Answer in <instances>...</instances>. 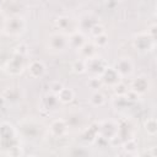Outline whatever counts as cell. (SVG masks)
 Returning a JSON list of instances; mask_svg holds the SVG:
<instances>
[{
    "label": "cell",
    "instance_id": "obj_1",
    "mask_svg": "<svg viewBox=\"0 0 157 157\" xmlns=\"http://www.w3.org/2000/svg\"><path fill=\"white\" fill-rule=\"evenodd\" d=\"M0 152L7 157H23L20 132L17 128L9 121L0 123Z\"/></svg>",
    "mask_w": 157,
    "mask_h": 157
},
{
    "label": "cell",
    "instance_id": "obj_2",
    "mask_svg": "<svg viewBox=\"0 0 157 157\" xmlns=\"http://www.w3.org/2000/svg\"><path fill=\"white\" fill-rule=\"evenodd\" d=\"M27 27V22L25 17L20 15H11V16H5L2 27H1V33L5 34L6 37L11 38H20Z\"/></svg>",
    "mask_w": 157,
    "mask_h": 157
},
{
    "label": "cell",
    "instance_id": "obj_3",
    "mask_svg": "<svg viewBox=\"0 0 157 157\" xmlns=\"http://www.w3.org/2000/svg\"><path fill=\"white\" fill-rule=\"evenodd\" d=\"M132 48L141 54H147L155 50L156 48V39H153L152 37H150L146 31H141L134 34L132 40H131Z\"/></svg>",
    "mask_w": 157,
    "mask_h": 157
},
{
    "label": "cell",
    "instance_id": "obj_4",
    "mask_svg": "<svg viewBox=\"0 0 157 157\" xmlns=\"http://www.w3.org/2000/svg\"><path fill=\"white\" fill-rule=\"evenodd\" d=\"M45 48L52 54H59L65 52L69 48L67 43V36L61 32H53L47 37Z\"/></svg>",
    "mask_w": 157,
    "mask_h": 157
},
{
    "label": "cell",
    "instance_id": "obj_5",
    "mask_svg": "<svg viewBox=\"0 0 157 157\" xmlns=\"http://www.w3.org/2000/svg\"><path fill=\"white\" fill-rule=\"evenodd\" d=\"M26 65H27V64L25 63V58L12 54L11 58H9V59L4 63V65H2V71H4L6 75L12 76V77L21 76V75L26 71Z\"/></svg>",
    "mask_w": 157,
    "mask_h": 157
},
{
    "label": "cell",
    "instance_id": "obj_6",
    "mask_svg": "<svg viewBox=\"0 0 157 157\" xmlns=\"http://www.w3.org/2000/svg\"><path fill=\"white\" fill-rule=\"evenodd\" d=\"M99 129V137L104 141H113L118 139V131H119V121L114 119H105L103 121L98 123Z\"/></svg>",
    "mask_w": 157,
    "mask_h": 157
},
{
    "label": "cell",
    "instance_id": "obj_7",
    "mask_svg": "<svg viewBox=\"0 0 157 157\" xmlns=\"http://www.w3.org/2000/svg\"><path fill=\"white\" fill-rule=\"evenodd\" d=\"M108 64L107 61L99 56V55H96L88 60H86V72L90 74V76H96V77H101L102 74L104 72V70L107 69Z\"/></svg>",
    "mask_w": 157,
    "mask_h": 157
},
{
    "label": "cell",
    "instance_id": "obj_8",
    "mask_svg": "<svg viewBox=\"0 0 157 157\" xmlns=\"http://www.w3.org/2000/svg\"><path fill=\"white\" fill-rule=\"evenodd\" d=\"M113 67H114L115 71L120 75V77L124 80V78H126V77H130V76L134 74L135 65H134V61L131 60L130 56L123 55V56H120V58L115 61V64H114Z\"/></svg>",
    "mask_w": 157,
    "mask_h": 157
},
{
    "label": "cell",
    "instance_id": "obj_9",
    "mask_svg": "<svg viewBox=\"0 0 157 157\" xmlns=\"http://www.w3.org/2000/svg\"><path fill=\"white\" fill-rule=\"evenodd\" d=\"M54 25L59 29V32L69 36L70 33L77 31V20H74L69 15H60L55 18Z\"/></svg>",
    "mask_w": 157,
    "mask_h": 157
},
{
    "label": "cell",
    "instance_id": "obj_10",
    "mask_svg": "<svg viewBox=\"0 0 157 157\" xmlns=\"http://www.w3.org/2000/svg\"><path fill=\"white\" fill-rule=\"evenodd\" d=\"M151 86L152 85H151L150 77L147 75H145V74H141V75H137L135 78L131 80V83H130L129 88L142 97L151 90Z\"/></svg>",
    "mask_w": 157,
    "mask_h": 157
},
{
    "label": "cell",
    "instance_id": "obj_11",
    "mask_svg": "<svg viewBox=\"0 0 157 157\" xmlns=\"http://www.w3.org/2000/svg\"><path fill=\"white\" fill-rule=\"evenodd\" d=\"M48 131L52 137L63 139V137H66V135L69 134V125L64 118H56L50 121Z\"/></svg>",
    "mask_w": 157,
    "mask_h": 157
},
{
    "label": "cell",
    "instance_id": "obj_12",
    "mask_svg": "<svg viewBox=\"0 0 157 157\" xmlns=\"http://www.w3.org/2000/svg\"><path fill=\"white\" fill-rule=\"evenodd\" d=\"M26 71L31 78H40L47 72V65L39 59H32L27 63Z\"/></svg>",
    "mask_w": 157,
    "mask_h": 157
},
{
    "label": "cell",
    "instance_id": "obj_13",
    "mask_svg": "<svg viewBox=\"0 0 157 157\" xmlns=\"http://www.w3.org/2000/svg\"><path fill=\"white\" fill-rule=\"evenodd\" d=\"M101 80H102V83L103 86L105 87H109V88H113L114 86H117L118 83H120L123 81V78L120 77V75L115 71V69L113 66H107V69L104 70V72L102 74L101 76Z\"/></svg>",
    "mask_w": 157,
    "mask_h": 157
},
{
    "label": "cell",
    "instance_id": "obj_14",
    "mask_svg": "<svg viewBox=\"0 0 157 157\" xmlns=\"http://www.w3.org/2000/svg\"><path fill=\"white\" fill-rule=\"evenodd\" d=\"M97 23H99V18L94 13H86L80 20H77V29L85 33V31L88 32Z\"/></svg>",
    "mask_w": 157,
    "mask_h": 157
},
{
    "label": "cell",
    "instance_id": "obj_15",
    "mask_svg": "<svg viewBox=\"0 0 157 157\" xmlns=\"http://www.w3.org/2000/svg\"><path fill=\"white\" fill-rule=\"evenodd\" d=\"M87 42L86 34L81 31H75L72 33H70L67 36V43H69V48L70 49H75L76 52Z\"/></svg>",
    "mask_w": 157,
    "mask_h": 157
},
{
    "label": "cell",
    "instance_id": "obj_16",
    "mask_svg": "<svg viewBox=\"0 0 157 157\" xmlns=\"http://www.w3.org/2000/svg\"><path fill=\"white\" fill-rule=\"evenodd\" d=\"M78 58L83 59V60H88L96 55H98V49L94 47V44L92 43V40H87L78 50H77Z\"/></svg>",
    "mask_w": 157,
    "mask_h": 157
},
{
    "label": "cell",
    "instance_id": "obj_17",
    "mask_svg": "<svg viewBox=\"0 0 157 157\" xmlns=\"http://www.w3.org/2000/svg\"><path fill=\"white\" fill-rule=\"evenodd\" d=\"M58 104H60V103H59L56 96L48 92L47 94L43 96V98H42V101H40V104H39V108H40L42 110H45V112L49 113V112L56 109Z\"/></svg>",
    "mask_w": 157,
    "mask_h": 157
},
{
    "label": "cell",
    "instance_id": "obj_18",
    "mask_svg": "<svg viewBox=\"0 0 157 157\" xmlns=\"http://www.w3.org/2000/svg\"><path fill=\"white\" fill-rule=\"evenodd\" d=\"M82 137H83V140H86L88 142H96L97 139L99 137L98 123H92L87 128H85L82 131Z\"/></svg>",
    "mask_w": 157,
    "mask_h": 157
},
{
    "label": "cell",
    "instance_id": "obj_19",
    "mask_svg": "<svg viewBox=\"0 0 157 157\" xmlns=\"http://www.w3.org/2000/svg\"><path fill=\"white\" fill-rule=\"evenodd\" d=\"M121 147H123L124 153L136 156V153L139 151V142L135 137H130V139H126V140L121 141Z\"/></svg>",
    "mask_w": 157,
    "mask_h": 157
},
{
    "label": "cell",
    "instance_id": "obj_20",
    "mask_svg": "<svg viewBox=\"0 0 157 157\" xmlns=\"http://www.w3.org/2000/svg\"><path fill=\"white\" fill-rule=\"evenodd\" d=\"M56 98L60 104H69L75 99V92L70 87H63L61 91L56 94Z\"/></svg>",
    "mask_w": 157,
    "mask_h": 157
},
{
    "label": "cell",
    "instance_id": "obj_21",
    "mask_svg": "<svg viewBox=\"0 0 157 157\" xmlns=\"http://www.w3.org/2000/svg\"><path fill=\"white\" fill-rule=\"evenodd\" d=\"M144 130L151 137L157 135V120H156L155 117H150V118L145 119V121H144Z\"/></svg>",
    "mask_w": 157,
    "mask_h": 157
},
{
    "label": "cell",
    "instance_id": "obj_22",
    "mask_svg": "<svg viewBox=\"0 0 157 157\" xmlns=\"http://www.w3.org/2000/svg\"><path fill=\"white\" fill-rule=\"evenodd\" d=\"M105 102H107V98L102 91H96L90 97V104L93 107H103Z\"/></svg>",
    "mask_w": 157,
    "mask_h": 157
},
{
    "label": "cell",
    "instance_id": "obj_23",
    "mask_svg": "<svg viewBox=\"0 0 157 157\" xmlns=\"http://www.w3.org/2000/svg\"><path fill=\"white\" fill-rule=\"evenodd\" d=\"M71 71L74 72V74H76V75H83V74H86V60H83V59H76V60H74L72 61V64H71Z\"/></svg>",
    "mask_w": 157,
    "mask_h": 157
},
{
    "label": "cell",
    "instance_id": "obj_24",
    "mask_svg": "<svg viewBox=\"0 0 157 157\" xmlns=\"http://www.w3.org/2000/svg\"><path fill=\"white\" fill-rule=\"evenodd\" d=\"M91 40H92V43L94 44V47H96L97 49H103V48H105V47L108 45V43H109V37H108L107 33H103V34H101V36H97V37L92 38Z\"/></svg>",
    "mask_w": 157,
    "mask_h": 157
},
{
    "label": "cell",
    "instance_id": "obj_25",
    "mask_svg": "<svg viewBox=\"0 0 157 157\" xmlns=\"http://www.w3.org/2000/svg\"><path fill=\"white\" fill-rule=\"evenodd\" d=\"M87 87L93 90V92L96 91H101V88L103 87V83H102V80L101 77H96V76H90L87 82H86Z\"/></svg>",
    "mask_w": 157,
    "mask_h": 157
},
{
    "label": "cell",
    "instance_id": "obj_26",
    "mask_svg": "<svg viewBox=\"0 0 157 157\" xmlns=\"http://www.w3.org/2000/svg\"><path fill=\"white\" fill-rule=\"evenodd\" d=\"M28 45L23 42H20L17 43L15 47H13V50H12V54L15 55H18V56H22V58H26L28 55Z\"/></svg>",
    "mask_w": 157,
    "mask_h": 157
},
{
    "label": "cell",
    "instance_id": "obj_27",
    "mask_svg": "<svg viewBox=\"0 0 157 157\" xmlns=\"http://www.w3.org/2000/svg\"><path fill=\"white\" fill-rule=\"evenodd\" d=\"M112 90H113V92H114V96H117V97H123V96H125V93L128 92L129 87L125 85L124 81H121L120 83H118L117 86H114Z\"/></svg>",
    "mask_w": 157,
    "mask_h": 157
},
{
    "label": "cell",
    "instance_id": "obj_28",
    "mask_svg": "<svg viewBox=\"0 0 157 157\" xmlns=\"http://www.w3.org/2000/svg\"><path fill=\"white\" fill-rule=\"evenodd\" d=\"M88 33H90V36L92 37V38H94V37H97V36H101V34H103V33H107L105 32V27L99 22V23H97V25H94L90 31H88Z\"/></svg>",
    "mask_w": 157,
    "mask_h": 157
},
{
    "label": "cell",
    "instance_id": "obj_29",
    "mask_svg": "<svg viewBox=\"0 0 157 157\" xmlns=\"http://www.w3.org/2000/svg\"><path fill=\"white\" fill-rule=\"evenodd\" d=\"M113 104L117 107V108H119V109H123V108H126L129 104H130V102L123 96V97H114L113 98Z\"/></svg>",
    "mask_w": 157,
    "mask_h": 157
},
{
    "label": "cell",
    "instance_id": "obj_30",
    "mask_svg": "<svg viewBox=\"0 0 157 157\" xmlns=\"http://www.w3.org/2000/svg\"><path fill=\"white\" fill-rule=\"evenodd\" d=\"M64 87V85L60 82V81H52L50 83H49V93H53V94H58L60 91H61V88Z\"/></svg>",
    "mask_w": 157,
    "mask_h": 157
},
{
    "label": "cell",
    "instance_id": "obj_31",
    "mask_svg": "<svg viewBox=\"0 0 157 157\" xmlns=\"http://www.w3.org/2000/svg\"><path fill=\"white\" fill-rule=\"evenodd\" d=\"M130 103H134V102H137V101H140V98H141V96H139L137 93H135L134 91H131L130 88L128 90V92L125 93V96H124Z\"/></svg>",
    "mask_w": 157,
    "mask_h": 157
},
{
    "label": "cell",
    "instance_id": "obj_32",
    "mask_svg": "<svg viewBox=\"0 0 157 157\" xmlns=\"http://www.w3.org/2000/svg\"><path fill=\"white\" fill-rule=\"evenodd\" d=\"M145 31H146V33L150 37H152L153 39H156V34H157V25H156V22H152L151 25H148Z\"/></svg>",
    "mask_w": 157,
    "mask_h": 157
},
{
    "label": "cell",
    "instance_id": "obj_33",
    "mask_svg": "<svg viewBox=\"0 0 157 157\" xmlns=\"http://www.w3.org/2000/svg\"><path fill=\"white\" fill-rule=\"evenodd\" d=\"M118 4H119L118 1H108V2H104V5H105L108 9H112V10H113L115 6H118Z\"/></svg>",
    "mask_w": 157,
    "mask_h": 157
},
{
    "label": "cell",
    "instance_id": "obj_34",
    "mask_svg": "<svg viewBox=\"0 0 157 157\" xmlns=\"http://www.w3.org/2000/svg\"><path fill=\"white\" fill-rule=\"evenodd\" d=\"M120 157H136V156H131V155H123V156H120Z\"/></svg>",
    "mask_w": 157,
    "mask_h": 157
},
{
    "label": "cell",
    "instance_id": "obj_35",
    "mask_svg": "<svg viewBox=\"0 0 157 157\" xmlns=\"http://www.w3.org/2000/svg\"><path fill=\"white\" fill-rule=\"evenodd\" d=\"M25 157H39L38 155H27V156H25Z\"/></svg>",
    "mask_w": 157,
    "mask_h": 157
}]
</instances>
